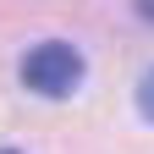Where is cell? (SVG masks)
<instances>
[{"mask_svg":"<svg viewBox=\"0 0 154 154\" xmlns=\"http://www.w3.org/2000/svg\"><path fill=\"white\" fill-rule=\"evenodd\" d=\"M22 83L33 94H44V99H66V94H77V83H83V55H77L66 38H44V44H33L22 55Z\"/></svg>","mask_w":154,"mask_h":154,"instance_id":"obj_1","label":"cell"},{"mask_svg":"<svg viewBox=\"0 0 154 154\" xmlns=\"http://www.w3.org/2000/svg\"><path fill=\"white\" fill-rule=\"evenodd\" d=\"M138 110H143V121H154V72L138 83Z\"/></svg>","mask_w":154,"mask_h":154,"instance_id":"obj_2","label":"cell"},{"mask_svg":"<svg viewBox=\"0 0 154 154\" xmlns=\"http://www.w3.org/2000/svg\"><path fill=\"white\" fill-rule=\"evenodd\" d=\"M138 11H143V17H149V22H154V0H138Z\"/></svg>","mask_w":154,"mask_h":154,"instance_id":"obj_3","label":"cell"},{"mask_svg":"<svg viewBox=\"0 0 154 154\" xmlns=\"http://www.w3.org/2000/svg\"><path fill=\"white\" fill-rule=\"evenodd\" d=\"M0 154H17V149H0Z\"/></svg>","mask_w":154,"mask_h":154,"instance_id":"obj_4","label":"cell"}]
</instances>
